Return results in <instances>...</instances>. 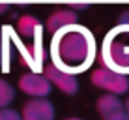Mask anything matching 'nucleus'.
Returning a JSON list of instances; mask_svg holds the SVG:
<instances>
[{
	"label": "nucleus",
	"mask_w": 129,
	"mask_h": 120,
	"mask_svg": "<svg viewBox=\"0 0 129 120\" xmlns=\"http://www.w3.org/2000/svg\"><path fill=\"white\" fill-rule=\"evenodd\" d=\"M112 120H129V114L125 113V111H123L122 114H118V116H116V118H112Z\"/></svg>",
	"instance_id": "obj_16"
},
{
	"label": "nucleus",
	"mask_w": 129,
	"mask_h": 120,
	"mask_svg": "<svg viewBox=\"0 0 129 120\" xmlns=\"http://www.w3.org/2000/svg\"><path fill=\"white\" fill-rule=\"evenodd\" d=\"M90 81L94 86L105 90L107 94H114V96H120V94H125L129 90V79L127 75H122V73H116V71H110L107 68H99L92 73Z\"/></svg>",
	"instance_id": "obj_3"
},
{
	"label": "nucleus",
	"mask_w": 129,
	"mask_h": 120,
	"mask_svg": "<svg viewBox=\"0 0 129 120\" xmlns=\"http://www.w3.org/2000/svg\"><path fill=\"white\" fill-rule=\"evenodd\" d=\"M13 43L19 47V53L21 56L24 58V62L34 69L36 73L41 69V64H43V58H45V53H43V30L39 28L38 34L34 36V45L32 47H26L19 41V36L17 32H13Z\"/></svg>",
	"instance_id": "obj_4"
},
{
	"label": "nucleus",
	"mask_w": 129,
	"mask_h": 120,
	"mask_svg": "<svg viewBox=\"0 0 129 120\" xmlns=\"http://www.w3.org/2000/svg\"><path fill=\"white\" fill-rule=\"evenodd\" d=\"M95 107H97V113H99V116L103 120H112V118H116L118 114H122L123 111H125V105L114 94H103L97 100Z\"/></svg>",
	"instance_id": "obj_9"
},
{
	"label": "nucleus",
	"mask_w": 129,
	"mask_h": 120,
	"mask_svg": "<svg viewBox=\"0 0 129 120\" xmlns=\"http://www.w3.org/2000/svg\"><path fill=\"white\" fill-rule=\"evenodd\" d=\"M69 10L71 11H77V10H88V8H90V4H69Z\"/></svg>",
	"instance_id": "obj_15"
},
{
	"label": "nucleus",
	"mask_w": 129,
	"mask_h": 120,
	"mask_svg": "<svg viewBox=\"0 0 129 120\" xmlns=\"http://www.w3.org/2000/svg\"><path fill=\"white\" fill-rule=\"evenodd\" d=\"M39 28L41 25L34 15H21L17 19V34H21L23 38H34Z\"/></svg>",
	"instance_id": "obj_11"
},
{
	"label": "nucleus",
	"mask_w": 129,
	"mask_h": 120,
	"mask_svg": "<svg viewBox=\"0 0 129 120\" xmlns=\"http://www.w3.org/2000/svg\"><path fill=\"white\" fill-rule=\"evenodd\" d=\"M19 88L30 98H47L52 92V84L43 73L28 71L19 77Z\"/></svg>",
	"instance_id": "obj_6"
},
{
	"label": "nucleus",
	"mask_w": 129,
	"mask_h": 120,
	"mask_svg": "<svg viewBox=\"0 0 129 120\" xmlns=\"http://www.w3.org/2000/svg\"><path fill=\"white\" fill-rule=\"evenodd\" d=\"M79 21V15L75 11H71L69 8H64V10H56L52 11L51 15L47 17V23H45V28L47 32H51L52 36H54L56 32H60V30L68 28V26H73L77 25Z\"/></svg>",
	"instance_id": "obj_8"
},
{
	"label": "nucleus",
	"mask_w": 129,
	"mask_h": 120,
	"mask_svg": "<svg viewBox=\"0 0 129 120\" xmlns=\"http://www.w3.org/2000/svg\"><path fill=\"white\" fill-rule=\"evenodd\" d=\"M43 75L51 81L52 86L60 88L64 94H68V96L77 94V90H79L77 75H71L68 71H64V69H60L54 62H51V64H47L45 68H43Z\"/></svg>",
	"instance_id": "obj_5"
},
{
	"label": "nucleus",
	"mask_w": 129,
	"mask_h": 120,
	"mask_svg": "<svg viewBox=\"0 0 129 120\" xmlns=\"http://www.w3.org/2000/svg\"><path fill=\"white\" fill-rule=\"evenodd\" d=\"M15 100V90L8 81L0 79V109H6L11 101Z\"/></svg>",
	"instance_id": "obj_12"
},
{
	"label": "nucleus",
	"mask_w": 129,
	"mask_h": 120,
	"mask_svg": "<svg viewBox=\"0 0 129 120\" xmlns=\"http://www.w3.org/2000/svg\"><path fill=\"white\" fill-rule=\"evenodd\" d=\"M64 120H82V118H75V116H71V118H64Z\"/></svg>",
	"instance_id": "obj_19"
},
{
	"label": "nucleus",
	"mask_w": 129,
	"mask_h": 120,
	"mask_svg": "<svg viewBox=\"0 0 129 120\" xmlns=\"http://www.w3.org/2000/svg\"><path fill=\"white\" fill-rule=\"evenodd\" d=\"M125 113L129 114V98H127V101H125Z\"/></svg>",
	"instance_id": "obj_18"
},
{
	"label": "nucleus",
	"mask_w": 129,
	"mask_h": 120,
	"mask_svg": "<svg viewBox=\"0 0 129 120\" xmlns=\"http://www.w3.org/2000/svg\"><path fill=\"white\" fill-rule=\"evenodd\" d=\"M4 11H8V4H0V15H2Z\"/></svg>",
	"instance_id": "obj_17"
},
{
	"label": "nucleus",
	"mask_w": 129,
	"mask_h": 120,
	"mask_svg": "<svg viewBox=\"0 0 129 120\" xmlns=\"http://www.w3.org/2000/svg\"><path fill=\"white\" fill-rule=\"evenodd\" d=\"M51 55L52 62L60 69L77 75L94 62L95 39L90 30L81 25L68 26L52 36Z\"/></svg>",
	"instance_id": "obj_1"
},
{
	"label": "nucleus",
	"mask_w": 129,
	"mask_h": 120,
	"mask_svg": "<svg viewBox=\"0 0 129 120\" xmlns=\"http://www.w3.org/2000/svg\"><path fill=\"white\" fill-rule=\"evenodd\" d=\"M23 120H54V105L47 98H32L23 105Z\"/></svg>",
	"instance_id": "obj_7"
},
{
	"label": "nucleus",
	"mask_w": 129,
	"mask_h": 120,
	"mask_svg": "<svg viewBox=\"0 0 129 120\" xmlns=\"http://www.w3.org/2000/svg\"><path fill=\"white\" fill-rule=\"evenodd\" d=\"M0 120H23V114L17 113L15 109H0Z\"/></svg>",
	"instance_id": "obj_13"
},
{
	"label": "nucleus",
	"mask_w": 129,
	"mask_h": 120,
	"mask_svg": "<svg viewBox=\"0 0 129 120\" xmlns=\"http://www.w3.org/2000/svg\"><path fill=\"white\" fill-rule=\"evenodd\" d=\"M120 34H127V32L116 25V28H112L105 36L103 45H101L99 62L101 68H107L110 71H116L122 75H129V45L118 41Z\"/></svg>",
	"instance_id": "obj_2"
},
{
	"label": "nucleus",
	"mask_w": 129,
	"mask_h": 120,
	"mask_svg": "<svg viewBox=\"0 0 129 120\" xmlns=\"http://www.w3.org/2000/svg\"><path fill=\"white\" fill-rule=\"evenodd\" d=\"M118 26H122V28L129 34V10H127V11H123L122 15H120V19H118Z\"/></svg>",
	"instance_id": "obj_14"
},
{
	"label": "nucleus",
	"mask_w": 129,
	"mask_h": 120,
	"mask_svg": "<svg viewBox=\"0 0 129 120\" xmlns=\"http://www.w3.org/2000/svg\"><path fill=\"white\" fill-rule=\"evenodd\" d=\"M13 43V30L10 26H0V68L8 71L10 68V45Z\"/></svg>",
	"instance_id": "obj_10"
}]
</instances>
